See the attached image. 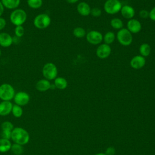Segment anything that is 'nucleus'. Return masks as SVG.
Masks as SVG:
<instances>
[{
    "label": "nucleus",
    "instance_id": "f257e3e1",
    "mask_svg": "<svg viewBox=\"0 0 155 155\" xmlns=\"http://www.w3.org/2000/svg\"><path fill=\"white\" fill-rule=\"evenodd\" d=\"M11 139L15 143L24 145L29 142L30 134L24 128L21 127H15L12 131Z\"/></svg>",
    "mask_w": 155,
    "mask_h": 155
},
{
    "label": "nucleus",
    "instance_id": "f03ea898",
    "mask_svg": "<svg viewBox=\"0 0 155 155\" xmlns=\"http://www.w3.org/2000/svg\"><path fill=\"white\" fill-rule=\"evenodd\" d=\"M27 18V13L22 8H16L10 15V21L15 26L22 25L25 22Z\"/></svg>",
    "mask_w": 155,
    "mask_h": 155
},
{
    "label": "nucleus",
    "instance_id": "7ed1b4c3",
    "mask_svg": "<svg viewBox=\"0 0 155 155\" xmlns=\"http://www.w3.org/2000/svg\"><path fill=\"white\" fill-rule=\"evenodd\" d=\"M15 93V90L11 84L4 83L0 85V99L2 101H10L13 99Z\"/></svg>",
    "mask_w": 155,
    "mask_h": 155
},
{
    "label": "nucleus",
    "instance_id": "20e7f679",
    "mask_svg": "<svg viewBox=\"0 0 155 155\" xmlns=\"http://www.w3.org/2000/svg\"><path fill=\"white\" fill-rule=\"evenodd\" d=\"M58 70L56 65L53 62L45 64L42 69V74L44 79L48 81L54 80L58 76Z\"/></svg>",
    "mask_w": 155,
    "mask_h": 155
},
{
    "label": "nucleus",
    "instance_id": "39448f33",
    "mask_svg": "<svg viewBox=\"0 0 155 155\" xmlns=\"http://www.w3.org/2000/svg\"><path fill=\"white\" fill-rule=\"evenodd\" d=\"M51 24V18L47 13H40L36 15L33 19L34 26L38 29L47 28Z\"/></svg>",
    "mask_w": 155,
    "mask_h": 155
},
{
    "label": "nucleus",
    "instance_id": "423d86ee",
    "mask_svg": "<svg viewBox=\"0 0 155 155\" xmlns=\"http://www.w3.org/2000/svg\"><path fill=\"white\" fill-rule=\"evenodd\" d=\"M116 38L118 42L124 46H128L133 42L132 33L125 28H122L117 31Z\"/></svg>",
    "mask_w": 155,
    "mask_h": 155
},
{
    "label": "nucleus",
    "instance_id": "0eeeda50",
    "mask_svg": "<svg viewBox=\"0 0 155 155\" xmlns=\"http://www.w3.org/2000/svg\"><path fill=\"white\" fill-rule=\"evenodd\" d=\"M122 5L119 0H106L104 5L105 12L109 15H114L120 11Z\"/></svg>",
    "mask_w": 155,
    "mask_h": 155
},
{
    "label": "nucleus",
    "instance_id": "6e6552de",
    "mask_svg": "<svg viewBox=\"0 0 155 155\" xmlns=\"http://www.w3.org/2000/svg\"><path fill=\"white\" fill-rule=\"evenodd\" d=\"M86 39L91 44L98 45L103 41V35L97 30H91L86 35Z\"/></svg>",
    "mask_w": 155,
    "mask_h": 155
},
{
    "label": "nucleus",
    "instance_id": "1a4fd4ad",
    "mask_svg": "<svg viewBox=\"0 0 155 155\" xmlns=\"http://www.w3.org/2000/svg\"><path fill=\"white\" fill-rule=\"evenodd\" d=\"M30 99V95L25 91H21L15 93L13 100L15 104L21 107L28 104Z\"/></svg>",
    "mask_w": 155,
    "mask_h": 155
},
{
    "label": "nucleus",
    "instance_id": "9d476101",
    "mask_svg": "<svg viewBox=\"0 0 155 155\" xmlns=\"http://www.w3.org/2000/svg\"><path fill=\"white\" fill-rule=\"evenodd\" d=\"M111 52L110 46L106 44H102L99 45L96 51V56L100 59H105L108 58Z\"/></svg>",
    "mask_w": 155,
    "mask_h": 155
},
{
    "label": "nucleus",
    "instance_id": "9b49d317",
    "mask_svg": "<svg viewBox=\"0 0 155 155\" xmlns=\"http://www.w3.org/2000/svg\"><path fill=\"white\" fill-rule=\"evenodd\" d=\"M127 28L133 34L138 33L142 29L141 23L136 19H129L127 24Z\"/></svg>",
    "mask_w": 155,
    "mask_h": 155
},
{
    "label": "nucleus",
    "instance_id": "f8f14e48",
    "mask_svg": "<svg viewBox=\"0 0 155 155\" xmlns=\"http://www.w3.org/2000/svg\"><path fill=\"white\" fill-rule=\"evenodd\" d=\"M146 63V60L144 57L141 55H136L134 56L130 61V66L133 69H140L143 68Z\"/></svg>",
    "mask_w": 155,
    "mask_h": 155
},
{
    "label": "nucleus",
    "instance_id": "ddd939ff",
    "mask_svg": "<svg viewBox=\"0 0 155 155\" xmlns=\"http://www.w3.org/2000/svg\"><path fill=\"white\" fill-rule=\"evenodd\" d=\"M13 42V37L8 33H0V46L4 48L10 47Z\"/></svg>",
    "mask_w": 155,
    "mask_h": 155
},
{
    "label": "nucleus",
    "instance_id": "4468645a",
    "mask_svg": "<svg viewBox=\"0 0 155 155\" xmlns=\"http://www.w3.org/2000/svg\"><path fill=\"white\" fill-rule=\"evenodd\" d=\"M13 104L10 101H2L0 102V116H5L12 113Z\"/></svg>",
    "mask_w": 155,
    "mask_h": 155
},
{
    "label": "nucleus",
    "instance_id": "2eb2a0df",
    "mask_svg": "<svg viewBox=\"0 0 155 155\" xmlns=\"http://www.w3.org/2000/svg\"><path fill=\"white\" fill-rule=\"evenodd\" d=\"M51 84L50 81L44 78L37 81L35 85V88L39 91L44 92L50 90L51 88Z\"/></svg>",
    "mask_w": 155,
    "mask_h": 155
},
{
    "label": "nucleus",
    "instance_id": "dca6fc26",
    "mask_svg": "<svg viewBox=\"0 0 155 155\" xmlns=\"http://www.w3.org/2000/svg\"><path fill=\"white\" fill-rule=\"evenodd\" d=\"M120 13L122 16L125 18V19H131L132 18H133V17L135 15V10L133 8V7H132L130 5H123L120 9Z\"/></svg>",
    "mask_w": 155,
    "mask_h": 155
},
{
    "label": "nucleus",
    "instance_id": "f3484780",
    "mask_svg": "<svg viewBox=\"0 0 155 155\" xmlns=\"http://www.w3.org/2000/svg\"><path fill=\"white\" fill-rule=\"evenodd\" d=\"M77 11L81 15L87 16L90 14L91 8L89 4L87 2H81L77 5Z\"/></svg>",
    "mask_w": 155,
    "mask_h": 155
},
{
    "label": "nucleus",
    "instance_id": "a211bd4d",
    "mask_svg": "<svg viewBox=\"0 0 155 155\" xmlns=\"http://www.w3.org/2000/svg\"><path fill=\"white\" fill-rule=\"evenodd\" d=\"M5 8L15 10L18 8L20 5L21 0H1Z\"/></svg>",
    "mask_w": 155,
    "mask_h": 155
},
{
    "label": "nucleus",
    "instance_id": "6ab92c4d",
    "mask_svg": "<svg viewBox=\"0 0 155 155\" xmlns=\"http://www.w3.org/2000/svg\"><path fill=\"white\" fill-rule=\"evenodd\" d=\"M54 85L55 87L59 90H64L67 87L68 82L63 77H56L54 79Z\"/></svg>",
    "mask_w": 155,
    "mask_h": 155
},
{
    "label": "nucleus",
    "instance_id": "aec40b11",
    "mask_svg": "<svg viewBox=\"0 0 155 155\" xmlns=\"http://www.w3.org/2000/svg\"><path fill=\"white\" fill-rule=\"evenodd\" d=\"M12 143L8 139H0V153H6L10 150Z\"/></svg>",
    "mask_w": 155,
    "mask_h": 155
},
{
    "label": "nucleus",
    "instance_id": "412c9836",
    "mask_svg": "<svg viewBox=\"0 0 155 155\" xmlns=\"http://www.w3.org/2000/svg\"><path fill=\"white\" fill-rule=\"evenodd\" d=\"M151 47L147 43H143L139 47V53L140 55L145 58L150 55L151 53Z\"/></svg>",
    "mask_w": 155,
    "mask_h": 155
},
{
    "label": "nucleus",
    "instance_id": "4be33fe9",
    "mask_svg": "<svg viewBox=\"0 0 155 155\" xmlns=\"http://www.w3.org/2000/svg\"><path fill=\"white\" fill-rule=\"evenodd\" d=\"M116 38L115 34L113 31H108L103 36V40L104 41L105 44L110 45L112 44Z\"/></svg>",
    "mask_w": 155,
    "mask_h": 155
},
{
    "label": "nucleus",
    "instance_id": "5701e85b",
    "mask_svg": "<svg viewBox=\"0 0 155 155\" xmlns=\"http://www.w3.org/2000/svg\"><path fill=\"white\" fill-rule=\"evenodd\" d=\"M28 6L32 9H38L43 4V0H27Z\"/></svg>",
    "mask_w": 155,
    "mask_h": 155
},
{
    "label": "nucleus",
    "instance_id": "b1692460",
    "mask_svg": "<svg viewBox=\"0 0 155 155\" xmlns=\"http://www.w3.org/2000/svg\"><path fill=\"white\" fill-rule=\"evenodd\" d=\"M110 25L113 28L119 30L123 28L124 23L120 19L114 18L110 21Z\"/></svg>",
    "mask_w": 155,
    "mask_h": 155
},
{
    "label": "nucleus",
    "instance_id": "393cba45",
    "mask_svg": "<svg viewBox=\"0 0 155 155\" xmlns=\"http://www.w3.org/2000/svg\"><path fill=\"white\" fill-rule=\"evenodd\" d=\"M10 150L14 155H21L24 152L23 145L14 143L12 145Z\"/></svg>",
    "mask_w": 155,
    "mask_h": 155
},
{
    "label": "nucleus",
    "instance_id": "a878e982",
    "mask_svg": "<svg viewBox=\"0 0 155 155\" xmlns=\"http://www.w3.org/2000/svg\"><path fill=\"white\" fill-rule=\"evenodd\" d=\"M12 113L15 117L19 118L22 116L23 114V110L21 106L15 104V105H13Z\"/></svg>",
    "mask_w": 155,
    "mask_h": 155
},
{
    "label": "nucleus",
    "instance_id": "bb28decb",
    "mask_svg": "<svg viewBox=\"0 0 155 155\" xmlns=\"http://www.w3.org/2000/svg\"><path fill=\"white\" fill-rule=\"evenodd\" d=\"M73 35L78 38H82L86 36L85 30L81 27H77L73 31Z\"/></svg>",
    "mask_w": 155,
    "mask_h": 155
},
{
    "label": "nucleus",
    "instance_id": "cd10ccee",
    "mask_svg": "<svg viewBox=\"0 0 155 155\" xmlns=\"http://www.w3.org/2000/svg\"><path fill=\"white\" fill-rule=\"evenodd\" d=\"M14 31H15V34L16 37L21 38L24 36V35L25 33V29L22 25L15 26Z\"/></svg>",
    "mask_w": 155,
    "mask_h": 155
},
{
    "label": "nucleus",
    "instance_id": "c85d7f7f",
    "mask_svg": "<svg viewBox=\"0 0 155 155\" xmlns=\"http://www.w3.org/2000/svg\"><path fill=\"white\" fill-rule=\"evenodd\" d=\"M14 128L13 124L10 121H5L1 124L2 130L12 131Z\"/></svg>",
    "mask_w": 155,
    "mask_h": 155
},
{
    "label": "nucleus",
    "instance_id": "c756f323",
    "mask_svg": "<svg viewBox=\"0 0 155 155\" xmlns=\"http://www.w3.org/2000/svg\"><path fill=\"white\" fill-rule=\"evenodd\" d=\"M101 14H102L101 10L97 7H94L91 9L90 15L93 17H96V18L99 17L101 15Z\"/></svg>",
    "mask_w": 155,
    "mask_h": 155
},
{
    "label": "nucleus",
    "instance_id": "7c9ffc66",
    "mask_svg": "<svg viewBox=\"0 0 155 155\" xmlns=\"http://www.w3.org/2000/svg\"><path fill=\"white\" fill-rule=\"evenodd\" d=\"M12 131H8V130H2L1 133V138H4L5 139L10 140L11 139V135H12Z\"/></svg>",
    "mask_w": 155,
    "mask_h": 155
},
{
    "label": "nucleus",
    "instance_id": "2f4dec72",
    "mask_svg": "<svg viewBox=\"0 0 155 155\" xmlns=\"http://www.w3.org/2000/svg\"><path fill=\"white\" fill-rule=\"evenodd\" d=\"M139 16L141 18H143V19H146L148 17H149V12L147 10H141L140 12H139Z\"/></svg>",
    "mask_w": 155,
    "mask_h": 155
},
{
    "label": "nucleus",
    "instance_id": "473e14b6",
    "mask_svg": "<svg viewBox=\"0 0 155 155\" xmlns=\"http://www.w3.org/2000/svg\"><path fill=\"white\" fill-rule=\"evenodd\" d=\"M105 154L106 155H114L115 154V148L113 147H110L105 150Z\"/></svg>",
    "mask_w": 155,
    "mask_h": 155
},
{
    "label": "nucleus",
    "instance_id": "72a5a7b5",
    "mask_svg": "<svg viewBox=\"0 0 155 155\" xmlns=\"http://www.w3.org/2000/svg\"><path fill=\"white\" fill-rule=\"evenodd\" d=\"M7 24V22L6 20L2 18V17H0V31L2 30L6 26Z\"/></svg>",
    "mask_w": 155,
    "mask_h": 155
},
{
    "label": "nucleus",
    "instance_id": "f704fd0d",
    "mask_svg": "<svg viewBox=\"0 0 155 155\" xmlns=\"http://www.w3.org/2000/svg\"><path fill=\"white\" fill-rule=\"evenodd\" d=\"M149 18L151 20L155 21V7L149 12Z\"/></svg>",
    "mask_w": 155,
    "mask_h": 155
},
{
    "label": "nucleus",
    "instance_id": "c9c22d12",
    "mask_svg": "<svg viewBox=\"0 0 155 155\" xmlns=\"http://www.w3.org/2000/svg\"><path fill=\"white\" fill-rule=\"evenodd\" d=\"M4 9H5V8H4L2 2L0 1V17L2 15V14L4 12Z\"/></svg>",
    "mask_w": 155,
    "mask_h": 155
},
{
    "label": "nucleus",
    "instance_id": "e433bc0d",
    "mask_svg": "<svg viewBox=\"0 0 155 155\" xmlns=\"http://www.w3.org/2000/svg\"><path fill=\"white\" fill-rule=\"evenodd\" d=\"M79 0H66V1L69 4H74L77 2Z\"/></svg>",
    "mask_w": 155,
    "mask_h": 155
},
{
    "label": "nucleus",
    "instance_id": "4c0bfd02",
    "mask_svg": "<svg viewBox=\"0 0 155 155\" xmlns=\"http://www.w3.org/2000/svg\"><path fill=\"white\" fill-rule=\"evenodd\" d=\"M95 155H106L105 153H97V154H96Z\"/></svg>",
    "mask_w": 155,
    "mask_h": 155
},
{
    "label": "nucleus",
    "instance_id": "58836bf2",
    "mask_svg": "<svg viewBox=\"0 0 155 155\" xmlns=\"http://www.w3.org/2000/svg\"><path fill=\"white\" fill-rule=\"evenodd\" d=\"M1 50L0 49V57H1Z\"/></svg>",
    "mask_w": 155,
    "mask_h": 155
}]
</instances>
